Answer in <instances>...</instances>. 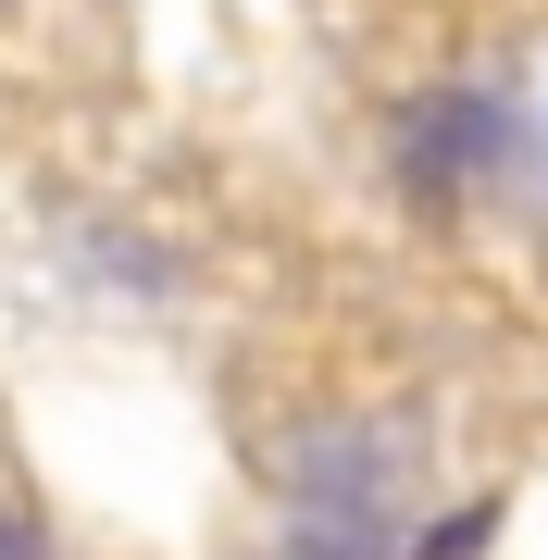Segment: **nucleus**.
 Wrapping results in <instances>:
<instances>
[{"label": "nucleus", "instance_id": "obj_1", "mask_svg": "<svg viewBox=\"0 0 548 560\" xmlns=\"http://www.w3.org/2000/svg\"><path fill=\"white\" fill-rule=\"evenodd\" d=\"M0 560H50V548H38V523H25V511H0Z\"/></svg>", "mask_w": 548, "mask_h": 560}]
</instances>
